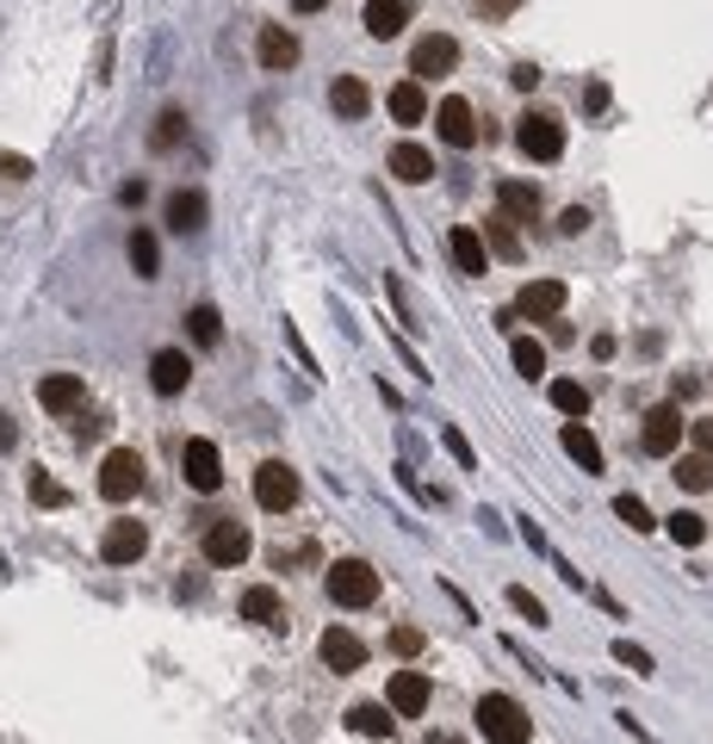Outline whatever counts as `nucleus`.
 I'll use <instances>...</instances> for the list:
<instances>
[{
    "label": "nucleus",
    "mask_w": 713,
    "mask_h": 744,
    "mask_svg": "<svg viewBox=\"0 0 713 744\" xmlns=\"http://www.w3.org/2000/svg\"><path fill=\"white\" fill-rule=\"evenodd\" d=\"M565 298H571V292H565V280H527L515 310H521V317H540V323H552V317L565 310Z\"/></svg>",
    "instance_id": "nucleus-13"
},
{
    "label": "nucleus",
    "mask_w": 713,
    "mask_h": 744,
    "mask_svg": "<svg viewBox=\"0 0 713 744\" xmlns=\"http://www.w3.org/2000/svg\"><path fill=\"white\" fill-rule=\"evenodd\" d=\"M521 87V94H534V87H540V69H534V62H515V75H509Z\"/></svg>",
    "instance_id": "nucleus-43"
},
{
    "label": "nucleus",
    "mask_w": 713,
    "mask_h": 744,
    "mask_svg": "<svg viewBox=\"0 0 713 744\" xmlns=\"http://www.w3.org/2000/svg\"><path fill=\"white\" fill-rule=\"evenodd\" d=\"M187 379H193V361L180 354V347H162L150 361V385L162 391V398H174V391H187Z\"/></svg>",
    "instance_id": "nucleus-15"
},
{
    "label": "nucleus",
    "mask_w": 713,
    "mask_h": 744,
    "mask_svg": "<svg viewBox=\"0 0 713 744\" xmlns=\"http://www.w3.org/2000/svg\"><path fill=\"white\" fill-rule=\"evenodd\" d=\"M13 440H20V428H13V422L0 416V453H13Z\"/></svg>",
    "instance_id": "nucleus-47"
},
{
    "label": "nucleus",
    "mask_w": 713,
    "mask_h": 744,
    "mask_svg": "<svg viewBox=\"0 0 713 744\" xmlns=\"http://www.w3.org/2000/svg\"><path fill=\"white\" fill-rule=\"evenodd\" d=\"M136 491H143V459H136L131 447L106 453V465H99V496H106V503H131Z\"/></svg>",
    "instance_id": "nucleus-4"
},
{
    "label": "nucleus",
    "mask_w": 713,
    "mask_h": 744,
    "mask_svg": "<svg viewBox=\"0 0 713 744\" xmlns=\"http://www.w3.org/2000/svg\"><path fill=\"white\" fill-rule=\"evenodd\" d=\"M615 658L627 670H639V676H652V651H639V646H627V639H615Z\"/></svg>",
    "instance_id": "nucleus-40"
},
{
    "label": "nucleus",
    "mask_w": 713,
    "mask_h": 744,
    "mask_svg": "<svg viewBox=\"0 0 713 744\" xmlns=\"http://www.w3.org/2000/svg\"><path fill=\"white\" fill-rule=\"evenodd\" d=\"M689 435H694V453H713V422H694Z\"/></svg>",
    "instance_id": "nucleus-45"
},
{
    "label": "nucleus",
    "mask_w": 713,
    "mask_h": 744,
    "mask_svg": "<svg viewBox=\"0 0 713 744\" xmlns=\"http://www.w3.org/2000/svg\"><path fill=\"white\" fill-rule=\"evenodd\" d=\"M385 106H391V118H397V125H423V118H428L423 81H397V87L385 94Z\"/></svg>",
    "instance_id": "nucleus-22"
},
{
    "label": "nucleus",
    "mask_w": 713,
    "mask_h": 744,
    "mask_svg": "<svg viewBox=\"0 0 713 744\" xmlns=\"http://www.w3.org/2000/svg\"><path fill=\"white\" fill-rule=\"evenodd\" d=\"M515 150L527 155V162H559V155H565V125L552 113H521Z\"/></svg>",
    "instance_id": "nucleus-3"
},
{
    "label": "nucleus",
    "mask_w": 713,
    "mask_h": 744,
    "mask_svg": "<svg viewBox=\"0 0 713 744\" xmlns=\"http://www.w3.org/2000/svg\"><path fill=\"white\" fill-rule=\"evenodd\" d=\"M292 7H298V13H317V7H323V0H292Z\"/></svg>",
    "instance_id": "nucleus-50"
},
{
    "label": "nucleus",
    "mask_w": 713,
    "mask_h": 744,
    "mask_svg": "<svg viewBox=\"0 0 713 744\" xmlns=\"http://www.w3.org/2000/svg\"><path fill=\"white\" fill-rule=\"evenodd\" d=\"M478 732L490 744H527L534 739V720H527V707L521 701H509V695H478Z\"/></svg>",
    "instance_id": "nucleus-1"
},
{
    "label": "nucleus",
    "mask_w": 713,
    "mask_h": 744,
    "mask_svg": "<svg viewBox=\"0 0 713 744\" xmlns=\"http://www.w3.org/2000/svg\"><path fill=\"white\" fill-rule=\"evenodd\" d=\"M435 131H441V143H453V150H472V143H478V113H472V99L447 94L441 113H435Z\"/></svg>",
    "instance_id": "nucleus-7"
},
{
    "label": "nucleus",
    "mask_w": 713,
    "mask_h": 744,
    "mask_svg": "<svg viewBox=\"0 0 713 744\" xmlns=\"http://www.w3.org/2000/svg\"><path fill=\"white\" fill-rule=\"evenodd\" d=\"M565 453L578 459L583 472H602V447H596V435H590V428H583V422H565Z\"/></svg>",
    "instance_id": "nucleus-25"
},
{
    "label": "nucleus",
    "mask_w": 713,
    "mask_h": 744,
    "mask_svg": "<svg viewBox=\"0 0 713 744\" xmlns=\"http://www.w3.org/2000/svg\"><path fill=\"white\" fill-rule=\"evenodd\" d=\"M38 403L50 410V416H69V410H81V373H50V379L38 385Z\"/></svg>",
    "instance_id": "nucleus-17"
},
{
    "label": "nucleus",
    "mask_w": 713,
    "mask_h": 744,
    "mask_svg": "<svg viewBox=\"0 0 713 744\" xmlns=\"http://www.w3.org/2000/svg\"><path fill=\"white\" fill-rule=\"evenodd\" d=\"M385 701H391V713H404V720L428 713V676H423V670H397L391 688H385Z\"/></svg>",
    "instance_id": "nucleus-14"
},
{
    "label": "nucleus",
    "mask_w": 713,
    "mask_h": 744,
    "mask_svg": "<svg viewBox=\"0 0 713 744\" xmlns=\"http://www.w3.org/2000/svg\"><path fill=\"white\" fill-rule=\"evenodd\" d=\"M174 137H187V118L162 113V118H155V131H150V143H155V150H174Z\"/></svg>",
    "instance_id": "nucleus-38"
},
{
    "label": "nucleus",
    "mask_w": 713,
    "mask_h": 744,
    "mask_svg": "<svg viewBox=\"0 0 713 744\" xmlns=\"http://www.w3.org/2000/svg\"><path fill=\"white\" fill-rule=\"evenodd\" d=\"M242 621H254V627H286L280 590H268V583H254V590H242Z\"/></svg>",
    "instance_id": "nucleus-19"
},
{
    "label": "nucleus",
    "mask_w": 713,
    "mask_h": 744,
    "mask_svg": "<svg viewBox=\"0 0 713 744\" xmlns=\"http://www.w3.org/2000/svg\"><path fill=\"white\" fill-rule=\"evenodd\" d=\"M583 106H590V113H608V87H602V81H596V87L583 94Z\"/></svg>",
    "instance_id": "nucleus-46"
},
{
    "label": "nucleus",
    "mask_w": 713,
    "mask_h": 744,
    "mask_svg": "<svg viewBox=\"0 0 713 744\" xmlns=\"http://www.w3.org/2000/svg\"><path fill=\"white\" fill-rule=\"evenodd\" d=\"M347 725H354V732H360V739H391V701L379 707V701H360V707H347Z\"/></svg>",
    "instance_id": "nucleus-24"
},
{
    "label": "nucleus",
    "mask_w": 713,
    "mask_h": 744,
    "mask_svg": "<svg viewBox=\"0 0 713 744\" xmlns=\"http://www.w3.org/2000/svg\"><path fill=\"white\" fill-rule=\"evenodd\" d=\"M254 50H261V69H292V62H298V38H292L286 25H268Z\"/></svg>",
    "instance_id": "nucleus-23"
},
{
    "label": "nucleus",
    "mask_w": 713,
    "mask_h": 744,
    "mask_svg": "<svg viewBox=\"0 0 713 744\" xmlns=\"http://www.w3.org/2000/svg\"><path fill=\"white\" fill-rule=\"evenodd\" d=\"M317 651H323V664L335 670V676H354V670L367 664V646H360V633H347V627H329L323 639H317Z\"/></svg>",
    "instance_id": "nucleus-12"
},
{
    "label": "nucleus",
    "mask_w": 713,
    "mask_h": 744,
    "mask_svg": "<svg viewBox=\"0 0 713 744\" xmlns=\"http://www.w3.org/2000/svg\"><path fill=\"white\" fill-rule=\"evenodd\" d=\"M552 410H565L571 422L590 416V391H583L578 379H552Z\"/></svg>",
    "instance_id": "nucleus-29"
},
{
    "label": "nucleus",
    "mask_w": 713,
    "mask_h": 744,
    "mask_svg": "<svg viewBox=\"0 0 713 744\" xmlns=\"http://www.w3.org/2000/svg\"><path fill=\"white\" fill-rule=\"evenodd\" d=\"M441 447H447V453H453V459H460L465 472H478V453H472V440H465L460 428H453V422H447V428H441Z\"/></svg>",
    "instance_id": "nucleus-37"
},
{
    "label": "nucleus",
    "mask_w": 713,
    "mask_h": 744,
    "mask_svg": "<svg viewBox=\"0 0 713 744\" xmlns=\"http://www.w3.org/2000/svg\"><path fill=\"white\" fill-rule=\"evenodd\" d=\"M664 528H670V534L682 540V546H701V540H708V521L694 516V509H676V516L664 521Z\"/></svg>",
    "instance_id": "nucleus-34"
},
{
    "label": "nucleus",
    "mask_w": 713,
    "mask_h": 744,
    "mask_svg": "<svg viewBox=\"0 0 713 744\" xmlns=\"http://www.w3.org/2000/svg\"><path fill=\"white\" fill-rule=\"evenodd\" d=\"M676 484L682 491H713V453H676Z\"/></svg>",
    "instance_id": "nucleus-26"
},
{
    "label": "nucleus",
    "mask_w": 713,
    "mask_h": 744,
    "mask_svg": "<svg viewBox=\"0 0 713 744\" xmlns=\"http://www.w3.org/2000/svg\"><path fill=\"white\" fill-rule=\"evenodd\" d=\"M143 553H150V528H143V521H112L106 540H99V558H106V565H136Z\"/></svg>",
    "instance_id": "nucleus-8"
},
{
    "label": "nucleus",
    "mask_w": 713,
    "mask_h": 744,
    "mask_svg": "<svg viewBox=\"0 0 713 744\" xmlns=\"http://www.w3.org/2000/svg\"><path fill=\"white\" fill-rule=\"evenodd\" d=\"M447 255L460 261V273H484V268H490V243H484L472 224H460L453 236H447Z\"/></svg>",
    "instance_id": "nucleus-16"
},
{
    "label": "nucleus",
    "mask_w": 713,
    "mask_h": 744,
    "mask_svg": "<svg viewBox=\"0 0 713 744\" xmlns=\"http://www.w3.org/2000/svg\"><path fill=\"white\" fill-rule=\"evenodd\" d=\"M391 174H397V180H409V187H423L428 174H435V155L423 150V143H397V150H391V162H385Z\"/></svg>",
    "instance_id": "nucleus-20"
},
{
    "label": "nucleus",
    "mask_w": 713,
    "mask_h": 744,
    "mask_svg": "<svg viewBox=\"0 0 713 744\" xmlns=\"http://www.w3.org/2000/svg\"><path fill=\"white\" fill-rule=\"evenodd\" d=\"M453 62H460V44L447 38V32H428V38H416V50H409V75L441 81V75H453Z\"/></svg>",
    "instance_id": "nucleus-6"
},
{
    "label": "nucleus",
    "mask_w": 713,
    "mask_h": 744,
    "mask_svg": "<svg viewBox=\"0 0 713 744\" xmlns=\"http://www.w3.org/2000/svg\"><path fill=\"white\" fill-rule=\"evenodd\" d=\"M131 261H136V273H143V280H155V268H162V248H155L150 229H131Z\"/></svg>",
    "instance_id": "nucleus-33"
},
{
    "label": "nucleus",
    "mask_w": 713,
    "mask_h": 744,
    "mask_svg": "<svg viewBox=\"0 0 713 744\" xmlns=\"http://www.w3.org/2000/svg\"><path fill=\"white\" fill-rule=\"evenodd\" d=\"M249 528H242V521H212V528H205V565H242V558H249Z\"/></svg>",
    "instance_id": "nucleus-9"
},
{
    "label": "nucleus",
    "mask_w": 713,
    "mask_h": 744,
    "mask_svg": "<svg viewBox=\"0 0 713 744\" xmlns=\"http://www.w3.org/2000/svg\"><path fill=\"white\" fill-rule=\"evenodd\" d=\"M559 229H565V236H583V229H590V211H583V205H571V211L559 217Z\"/></svg>",
    "instance_id": "nucleus-42"
},
{
    "label": "nucleus",
    "mask_w": 713,
    "mask_h": 744,
    "mask_svg": "<svg viewBox=\"0 0 713 744\" xmlns=\"http://www.w3.org/2000/svg\"><path fill=\"white\" fill-rule=\"evenodd\" d=\"M497 199H502V217H534L540 211V192L527 187V180H502Z\"/></svg>",
    "instance_id": "nucleus-27"
},
{
    "label": "nucleus",
    "mask_w": 713,
    "mask_h": 744,
    "mask_svg": "<svg viewBox=\"0 0 713 744\" xmlns=\"http://www.w3.org/2000/svg\"><path fill=\"white\" fill-rule=\"evenodd\" d=\"M0 174H7V180H25V174H32V162H25V155H0Z\"/></svg>",
    "instance_id": "nucleus-44"
},
{
    "label": "nucleus",
    "mask_w": 713,
    "mask_h": 744,
    "mask_svg": "<svg viewBox=\"0 0 713 744\" xmlns=\"http://www.w3.org/2000/svg\"><path fill=\"white\" fill-rule=\"evenodd\" d=\"M329 106H335L342 118H367V106H372L367 81H360V75H335V87H329Z\"/></svg>",
    "instance_id": "nucleus-21"
},
{
    "label": "nucleus",
    "mask_w": 713,
    "mask_h": 744,
    "mask_svg": "<svg viewBox=\"0 0 713 744\" xmlns=\"http://www.w3.org/2000/svg\"><path fill=\"white\" fill-rule=\"evenodd\" d=\"M484 243H490V255H509V261H515L521 255V236H515V217H490V236H484Z\"/></svg>",
    "instance_id": "nucleus-32"
},
{
    "label": "nucleus",
    "mask_w": 713,
    "mask_h": 744,
    "mask_svg": "<svg viewBox=\"0 0 713 744\" xmlns=\"http://www.w3.org/2000/svg\"><path fill=\"white\" fill-rule=\"evenodd\" d=\"M509 354H515L521 379H540V373H546V347L534 342V335H515V347H509Z\"/></svg>",
    "instance_id": "nucleus-31"
},
{
    "label": "nucleus",
    "mask_w": 713,
    "mask_h": 744,
    "mask_svg": "<svg viewBox=\"0 0 713 744\" xmlns=\"http://www.w3.org/2000/svg\"><path fill=\"white\" fill-rule=\"evenodd\" d=\"M484 13H509V7H515V0H478Z\"/></svg>",
    "instance_id": "nucleus-48"
},
{
    "label": "nucleus",
    "mask_w": 713,
    "mask_h": 744,
    "mask_svg": "<svg viewBox=\"0 0 713 744\" xmlns=\"http://www.w3.org/2000/svg\"><path fill=\"white\" fill-rule=\"evenodd\" d=\"M391 651H397V658H416V651H423V633H416V627H397V633H391Z\"/></svg>",
    "instance_id": "nucleus-41"
},
{
    "label": "nucleus",
    "mask_w": 713,
    "mask_h": 744,
    "mask_svg": "<svg viewBox=\"0 0 713 744\" xmlns=\"http://www.w3.org/2000/svg\"><path fill=\"white\" fill-rule=\"evenodd\" d=\"M32 503H44V509H62V503H69V491H62L50 472H32Z\"/></svg>",
    "instance_id": "nucleus-36"
},
{
    "label": "nucleus",
    "mask_w": 713,
    "mask_h": 744,
    "mask_svg": "<svg viewBox=\"0 0 713 744\" xmlns=\"http://www.w3.org/2000/svg\"><path fill=\"white\" fill-rule=\"evenodd\" d=\"M168 224L174 229H205V192H174V199H168Z\"/></svg>",
    "instance_id": "nucleus-28"
},
{
    "label": "nucleus",
    "mask_w": 713,
    "mask_h": 744,
    "mask_svg": "<svg viewBox=\"0 0 713 744\" xmlns=\"http://www.w3.org/2000/svg\"><path fill=\"white\" fill-rule=\"evenodd\" d=\"M187 335H193L199 347H217V335H224V317H217L212 305H193V317H187Z\"/></svg>",
    "instance_id": "nucleus-30"
},
{
    "label": "nucleus",
    "mask_w": 713,
    "mask_h": 744,
    "mask_svg": "<svg viewBox=\"0 0 713 744\" xmlns=\"http://www.w3.org/2000/svg\"><path fill=\"white\" fill-rule=\"evenodd\" d=\"M254 503H261V509H273V516L298 503V472H292L286 459H268V465H254Z\"/></svg>",
    "instance_id": "nucleus-5"
},
{
    "label": "nucleus",
    "mask_w": 713,
    "mask_h": 744,
    "mask_svg": "<svg viewBox=\"0 0 713 744\" xmlns=\"http://www.w3.org/2000/svg\"><path fill=\"white\" fill-rule=\"evenodd\" d=\"M180 465H187V484H193L199 496H212L217 484H224V459H217L212 440H187V453H180Z\"/></svg>",
    "instance_id": "nucleus-11"
},
{
    "label": "nucleus",
    "mask_w": 713,
    "mask_h": 744,
    "mask_svg": "<svg viewBox=\"0 0 713 744\" xmlns=\"http://www.w3.org/2000/svg\"><path fill=\"white\" fill-rule=\"evenodd\" d=\"M372 38H397L409 25V0H367V20H360Z\"/></svg>",
    "instance_id": "nucleus-18"
},
{
    "label": "nucleus",
    "mask_w": 713,
    "mask_h": 744,
    "mask_svg": "<svg viewBox=\"0 0 713 744\" xmlns=\"http://www.w3.org/2000/svg\"><path fill=\"white\" fill-rule=\"evenodd\" d=\"M509 602H515V609L527 614V627H546V609H540V595H527V590H521V583H515V590H509Z\"/></svg>",
    "instance_id": "nucleus-39"
},
{
    "label": "nucleus",
    "mask_w": 713,
    "mask_h": 744,
    "mask_svg": "<svg viewBox=\"0 0 713 744\" xmlns=\"http://www.w3.org/2000/svg\"><path fill=\"white\" fill-rule=\"evenodd\" d=\"M423 744H460V739H453V732H428Z\"/></svg>",
    "instance_id": "nucleus-49"
},
{
    "label": "nucleus",
    "mask_w": 713,
    "mask_h": 744,
    "mask_svg": "<svg viewBox=\"0 0 713 744\" xmlns=\"http://www.w3.org/2000/svg\"><path fill=\"white\" fill-rule=\"evenodd\" d=\"M329 595L342 602V609H367V602H379V571H372L367 558H335L323 571Z\"/></svg>",
    "instance_id": "nucleus-2"
},
{
    "label": "nucleus",
    "mask_w": 713,
    "mask_h": 744,
    "mask_svg": "<svg viewBox=\"0 0 713 744\" xmlns=\"http://www.w3.org/2000/svg\"><path fill=\"white\" fill-rule=\"evenodd\" d=\"M615 516L627 521V528H633V534H652L657 521H652V509H645V503H639V496H615Z\"/></svg>",
    "instance_id": "nucleus-35"
},
{
    "label": "nucleus",
    "mask_w": 713,
    "mask_h": 744,
    "mask_svg": "<svg viewBox=\"0 0 713 744\" xmlns=\"http://www.w3.org/2000/svg\"><path fill=\"white\" fill-rule=\"evenodd\" d=\"M676 440H682V416H676V403H657L652 416H645V428H639V447L652 459H670Z\"/></svg>",
    "instance_id": "nucleus-10"
}]
</instances>
